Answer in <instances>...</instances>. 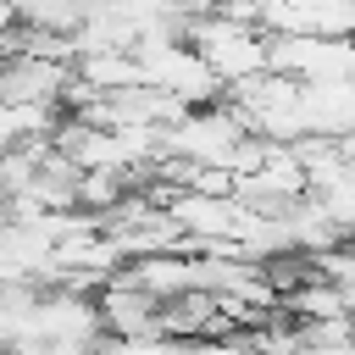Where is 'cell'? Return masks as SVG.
Segmentation results:
<instances>
[{
  "label": "cell",
  "mask_w": 355,
  "mask_h": 355,
  "mask_svg": "<svg viewBox=\"0 0 355 355\" xmlns=\"http://www.w3.org/2000/svg\"><path fill=\"white\" fill-rule=\"evenodd\" d=\"M183 44H194V55L216 72V83H239V78L266 72V33L250 28V22H233V17H222V11L189 17Z\"/></svg>",
  "instance_id": "1"
},
{
  "label": "cell",
  "mask_w": 355,
  "mask_h": 355,
  "mask_svg": "<svg viewBox=\"0 0 355 355\" xmlns=\"http://www.w3.org/2000/svg\"><path fill=\"white\" fill-rule=\"evenodd\" d=\"M94 316H100V333H111V338H155L161 333V300L128 277H111L94 294Z\"/></svg>",
  "instance_id": "2"
},
{
  "label": "cell",
  "mask_w": 355,
  "mask_h": 355,
  "mask_svg": "<svg viewBox=\"0 0 355 355\" xmlns=\"http://www.w3.org/2000/svg\"><path fill=\"white\" fill-rule=\"evenodd\" d=\"M300 128L322 139H344L355 128V78H327V83H300L294 94Z\"/></svg>",
  "instance_id": "3"
},
{
  "label": "cell",
  "mask_w": 355,
  "mask_h": 355,
  "mask_svg": "<svg viewBox=\"0 0 355 355\" xmlns=\"http://www.w3.org/2000/svg\"><path fill=\"white\" fill-rule=\"evenodd\" d=\"M283 305H288L300 322H327V316H349V311H355V305H349L327 277H316V272H311L300 288H288V294H283Z\"/></svg>",
  "instance_id": "4"
},
{
  "label": "cell",
  "mask_w": 355,
  "mask_h": 355,
  "mask_svg": "<svg viewBox=\"0 0 355 355\" xmlns=\"http://www.w3.org/2000/svg\"><path fill=\"white\" fill-rule=\"evenodd\" d=\"M11 6H17V22L55 33V39H72L83 28V0H11Z\"/></svg>",
  "instance_id": "5"
},
{
  "label": "cell",
  "mask_w": 355,
  "mask_h": 355,
  "mask_svg": "<svg viewBox=\"0 0 355 355\" xmlns=\"http://www.w3.org/2000/svg\"><path fill=\"white\" fill-rule=\"evenodd\" d=\"M11 22H17V6H11V0H0V33H6Z\"/></svg>",
  "instance_id": "6"
}]
</instances>
